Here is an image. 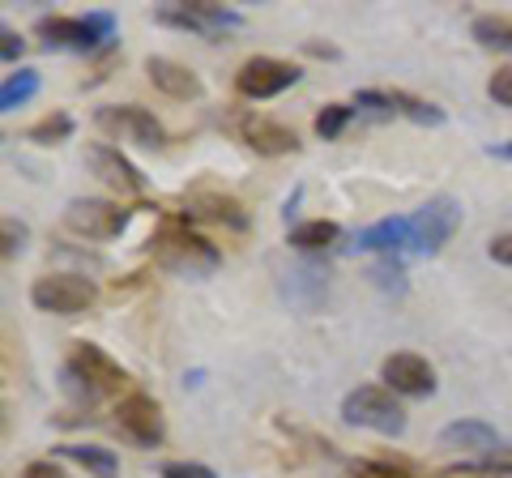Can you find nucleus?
Instances as JSON below:
<instances>
[{
    "instance_id": "nucleus-1",
    "label": "nucleus",
    "mask_w": 512,
    "mask_h": 478,
    "mask_svg": "<svg viewBox=\"0 0 512 478\" xmlns=\"http://www.w3.org/2000/svg\"><path fill=\"white\" fill-rule=\"evenodd\" d=\"M150 252L167 274H180V278H210L222 265V252L210 239L180 227V222H163V227L150 235Z\"/></svg>"
},
{
    "instance_id": "nucleus-2",
    "label": "nucleus",
    "mask_w": 512,
    "mask_h": 478,
    "mask_svg": "<svg viewBox=\"0 0 512 478\" xmlns=\"http://www.w3.org/2000/svg\"><path fill=\"white\" fill-rule=\"evenodd\" d=\"M64 385H69L73 393H82L90 402V397L120 393L128 385V372L107 355V350L90 346V342H77L69 350V359H64Z\"/></svg>"
},
{
    "instance_id": "nucleus-3",
    "label": "nucleus",
    "mask_w": 512,
    "mask_h": 478,
    "mask_svg": "<svg viewBox=\"0 0 512 478\" xmlns=\"http://www.w3.org/2000/svg\"><path fill=\"white\" fill-rule=\"evenodd\" d=\"M342 423L350 427H367L380 436H402L406 432V410L397 402L393 389L384 385H359L342 397Z\"/></svg>"
},
{
    "instance_id": "nucleus-4",
    "label": "nucleus",
    "mask_w": 512,
    "mask_h": 478,
    "mask_svg": "<svg viewBox=\"0 0 512 478\" xmlns=\"http://www.w3.org/2000/svg\"><path fill=\"white\" fill-rule=\"evenodd\" d=\"M39 39L56 52H99L103 43L116 39V18L107 9H94L86 18H43Z\"/></svg>"
},
{
    "instance_id": "nucleus-5",
    "label": "nucleus",
    "mask_w": 512,
    "mask_h": 478,
    "mask_svg": "<svg viewBox=\"0 0 512 478\" xmlns=\"http://www.w3.org/2000/svg\"><path fill=\"white\" fill-rule=\"evenodd\" d=\"M410 227H414V252H419V257H436L461 227V201L431 197L427 205H419V210L410 214Z\"/></svg>"
},
{
    "instance_id": "nucleus-6",
    "label": "nucleus",
    "mask_w": 512,
    "mask_h": 478,
    "mask_svg": "<svg viewBox=\"0 0 512 478\" xmlns=\"http://www.w3.org/2000/svg\"><path fill=\"white\" fill-rule=\"evenodd\" d=\"M99 291H94V282L82 278V274H47L30 286V304L39 312H52V316H77L86 312Z\"/></svg>"
},
{
    "instance_id": "nucleus-7",
    "label": "nucleus",
    "mask_w": 512,
    "mask_h": 478,
    "mask_svg": "<svg viewBox=\"0 0 512 478\" xmlns=\"http://www.w3.org/2000/svg\"><path fill=\"white\" fill-rule=\"evenodd\" d=\"M64 227L82 239H116L128 227V210L99 197H77L64 205Z\"/></svg>"
},
{
    "instance_id": "nucleus-8",
    "label": "nucleus",
    "mask_w": 512,
    "mask_h": 478,
    "mask_svg": "<svg viewBox=\"0 0 512 478\" xmlns=\"http://www.w3.org/2000/svg\"><path fill=\"white\" fill-rule=\"evenodd\" d=\"M158 26H175V30H192V35H218V30H235L244 26L235 9L210 5V0H188V5H163L154 13Z\"/></svg>"
},
{
    "instance_id": "nucleus-9",
    "label": "nucleus",
    "mask_w": 512,
    "mask_h": 478,
    "mask_svg": "<svg viewBox=\"0 0 512 478\" xmlns=\"http://www.w3.org/2000/svg\"><path fill=\"white\" fill-rule=\"evenodd\" d=\"M299 82V69L286 65V60H274V56H256V60H244L235 73V90L244 99H278L282 90H291Z\"/></svg>"
},
{
    "instance_id": "nucleus-10",
    "label": "nucleus",
    "mask_w": 512,
    "mask_h": 478,
    "mask_svg": "<svg viewBox=\"0 0 512 478\" xmlns=\"http://www.w3.org/2000/svg\"><path fill=\"white\" fill-rule=\"evenodd\" d=\"M116 427L137 449H158V444H163V410H158V402L146 393H128L116 406Z\"/></svg>"
},
{
    "instance_id": "nucleus-11",
    "label": "nucleus",
    "mask_w": 512,
    "mask_h": 478,
    "mask_svg": "<svg viewBox=\"0 0 512 478\" xmlns=\"http://www.w3.org/2000/svg\"><path fill=\"white\" fill-rule=\"evenodd\" d=\"M231 129H235V137L244 141L248 150L265 154V158H278V154H295V150H299L295 129H286V124L269 120V116H256V111H244V116H235Z\"/></svg>"
},
{
    "instance_id": "nucleus-12",
    "label": "nucleus",
    "mask_w": 512,
    "mask_h": 478,
    "mask_svg": "<svg viewBox=\"0 0 512 478\" xmlns=\"http://www.w3.org/2000/svg\"><path fill=\"white\" fill-rule=\"evenodd\" d=\"M384 389H393L397 397H431L436 393V368L423 355H410V350H397L380 363Z\"/></svg>"
},
{
    "instance_id": "nucleus-13",
    "label": "nucleus",
    "mask_w": 512,
    "mask_h": 478,
    "mask_svg": "<svg viewBox=\"0 0 512 478\" xmlns=\"http://www.w3.org/2000/svg\"><path fill=\"white\" fill-rule=\"evenodd\" d=\"M99 129L120 137V141H133V146H146V150H158L163 146V124H158L146 107H103L99 111Z\"/></svg>"
},
{
    "instance_id": "nucleus-14",
    "label": "nucleus",
    "mask_w": 512,
    "mask_h": 478,
    "mask_svg": "<svg viewBox=\"0 0 512 478\" xmlns=\"http://www.w3.org/2000/svg\"><path fill=\"white\" fill-rule=\"evenodd\" d=\"M90 167H94V175H99L107 188H116V193H124V197L146 193V175L137 171V163H128V158L120 154V146H107V141H99V146L90 150Z\"/></svg>"
},
{
    "instance_id": "nucleus-15",
    "label": "nucleus",
    "mask_w": 512,
    "mask_h": 478,
    "mask_svg": "<svg viewBox=\"0 0 512 478\" xmlns=\"http://www.w3.org/2000/svg\"><path fill=\"white\" fill-rule=\"evenodd\" d=\"M355 244H359V252L402 257V252H414V227H410V218H380L355 235Z\"/></svg>"
},
{
    "instance_id": "nucleus-16",
    "label": "nucleus",
    "mask_w": 512,
    "mask_h": 478,
    "mask_svg": "<svg viewBox=\"0 0 512 478\" xmlns=\"http://www.w3.org/2000/svg\"><path fill=\"white\" fill-rule=\"evenodd\" d=\"M440 444H444V449H457V453L491 457V453L504 449V436L495 432L491 423H483V419H457V423H448L440 432Z\"/></svg>"
},
{
    "instance_id": "nucleus-17",
    "label": "nucleus",
    "mask_w": 512,
    "mask_h": 478,
    "mask_svg": "<svg viewBox=\"0 0 512 478\" xmlns=\"http://www.w3.org/2000/svg\"><path fill=\"white\" fill-rule=\"evenodd\" d=\"M146 73H150L154 90H163L167 99H175V103H192V99H201V90H205L197 73L184 69L180 60H167V56H150Z\"/></svg>"
},
{
    "instance_id": "nucleus-18",
    "label": "nucleus",
    "mask_w": 512,
    "mask_h": 478,
    "mask_svg": "<svg viewBox=\"0 0 512 478\" xmlns=\"http://www.w3.org/2000/svg\"><path fill=\"white\" fill-rule=\"evenodd\" d=\"M342 239V227L329 218H312V222H299V227H291V235H286V244H291L295 252H329L333 244Z\"/></svg>"
},
{
    "instance_id": "nucleus-19",
    "label": "nucleus",
    "mask_w": 512,
    "mask_h": 478,
    "mask_svg": "<svg viewBox=\"0 0 512 478\" xmlns=\"http://www.w3.org/2000/svg\"><path fill=\"white\" fill-rule=\"evenodd\" d=\"M56 453H60V457H69V461H77V466L90 470L94 478H116V474H120L116 453H111V449H99V444H60Z\"/></svg>"
},
{
    "instance_id": "nucleus-20",
    "label": "nucleus",
    "mask_w": 512,
    "mask_h": 478,
    "mask_svg": "<svg viewBox=\"0 0 512 478\" xmlns=\"http://www.w3.org/2000/svg\"><path fill=\"white\" fill-rule=\"evenodd\" d=\"M192 214L205 218V222H218V227H231V231H248L244 205L231 201V197H197L192 201Z\"/></svg>"
},
{
    "instance_id": "nucleus-21",
    "label": "nucleus",
    "mask_w": 512,
    "mask_h": 478,
    "mask_svg": "<svg viewBox=\"0 0 512 478\" xmlns=\"http://www.w3.org/2000/svg\"><path fill=\"white\" fill-rule=\"evenodd\" d=\"M470 35L495 52H512V13H483V18H474Z\"/></svg>"
},
{
    "instance_id": "nucleus-22",
    "label": "nucleus",
    "mask_w": 512,
    "mask_h": 478,
    "mask_svg": "<svg viewBox=\"0 0 512 478\" xmlns=\"http://www.w3.org/2000/svg\"><path fill=\"white\" fill-rule=\"evenodd\" d=\"M39 86H43V77H39L35 69L9 73V77H5V86H0V111H18V107H26V103L39 94Z\"/></svg>"
},
{
    "instance_id": "nucleus-23",
    "label": "nucleus",
    "mask_w": 512,
    "mask_h": 478,
    "mask_svg": "<svg viewBox=\"0 0 512 478\" xmlns=\"http://www.w3.org/2000/svg\"><path fill=\"white\" fill-rule=\"evenodd\" d=\"M389 99H393V111H397V116H406V120H414V124H427V129H440V124H444V111H440L436 103L419 99V94L389 90Z\"/></svg>"
},
{
    "instance_id": "nucleus-24",
    "label": "nucleus",
    "mask_w": 512,
    "mask_h": 478,
    "mask_svg": "<svg viewBox=\"0 0 512 478\" xmlns=\"http://www.w3.org/2000/svg\"><path fill=\"white\" fill-rule=\"evenodd\" d=\"M69 137H73L69 111H52V116H43L26 129V141H35V146H60V141H69Z\"/></svg>"
},
{
    "instance_id": "nucleus-25",
    "label": "nucleus",
    "mask_w": 512,
    "mask_h": 478,
    "mask_svg": "<svg viewBox=\"0 0 512 478\" xmlns=\"http://www.w3.org/2000/svg\"><path fill=\"white\" fill-rule=\"evenodd\" d=\"M355 116H359L355 103H329V107L316 116V137H325V141L342 137V133H346V124L355 120Z\"/></svg>"
},
{
    "instance_id": "nucleus-26",
    "label": "nucleus",
    "mask_w": 512,
    "mask_h": 478,
    "mask_svg": "<svg viewBox=\"0 0 512 478\" xmlns=\"http://www.w3.org/2000/svg\"><path fill=\"white\" fill-rule=\"evenodd\" d=\"M367 278H372L384 295H406V269L397 257H380L372 269H367Z\"/></svg>"
},
{
    "instance_id": "nucleus-27",
    "label": "nucleus",
    "mask_w": 512,
    "mask_h": 478,
    "mask_svg": "<svg viewBox=\"0 0 512 478\" xmlns=\"http://www.w3.org/2000/svg\"><path fill=\"white\" fill-rule=\"evenodd\" d=\"M355 111H359V116H376V120L397 116V111H393V99H389L384 90H359V94H355Z\"/></svg>"
},
{
    "instance_id": "nucleus-28",
    "label": "nucleus",
    "mask_w": 512,
    "mask_h": 478,
    "mask_svg": "<svg viewBox=\"0 0 512 478\" xmlns=\"http://www.w3.org/2000/svg\"><path fill=\"white\" fill-rule=\"evenodd\" d=\"M487 94H491V103H495V107H512V65H504V69H495V73H491Z\"/></svg>"
},
{
    "instance_id": "nucleus-29",
    "label": "nucleus",
    "mask_w": 512,
    "mask_h": 478,
    "mask_svg": "<svg viewBox=\"0 0 512 478\" xmlns=\"http://www.w3.org/2000/svg\"><path fill=\"white\" fill-rule=\"evenodd\" d=\"M350 478H410L402 466H393V461H359Z\"/></svg>"
},
{
    "instance_id": "nucleus-30",
    "label": "nucleus",
    "mask_w": 512,
    "mask_h": 478,
    "mask_svg": "<svg viewBox=\"0 0 512 478\" xmlns=\"http://www.w3.org/2000/svg\"><path fill=\"white\" fill-rule=\"evenodd\" d=\"M163 478H214L210 466H197V461H167Z\"/></svg>"
},
{
    "instance_id": "nucleus-31",
    "label": "nucleus",
    "mask_w": 512,
    "mask_h": 478,
    "mask_svg": "<svg viewBox=\"0 0 512 478\" xmlns=\"http://www.w3.org/2000/svg\"><path fill=\"white\" fill-rule=\"evenodd\" d=\"M26 52V43H22V35H18V30H0V56H5V65H13V60H18Z\"/></svg>"
},
{
    "instance_id": "nucleus-32",
    "label": "nucleus",
    "mask_w": 512,
    "mask_h": 478,
    "mask_svg": "<svg viewBox=\"0 0 512 478\" xmlns=\"http://www.w3.org/2000/svg\"><path fill=\"white\" fill-rule=\"evenodd\" d=\"M22 239H26V227H22V222L5 218V257H18V252H22Z\"/></svg>"
},
{
    "instance_id": "nucleus-33",
    "label": "nucleus",
    "mask_w": 512,
    "mask_h": 478,
    "mask_svg": "<svg viewBox=\"0 0 512 478\" xmlns=\"http://www.w3.org/2000/svg\"><path fill=\"white\" fill-rule=\"evenodd\" d=\"M487 257H491V261H500V265H512V231L491 239V244H487Z\"/></svg>"
},
{
    "instance_id": "nucleus-34",
    "label": "nucleus",
    "mask_w": 512,
    "mask_h": 478,
    "mask_svg": "<svg viewBox=\"0 0 512 478\" xmlns=\"http://www.w3.org/2000/svg\"><path fill=\"white\" fill-rule=\"evenodd\" d=\"M18 478H69V474H64L56 461H30V466H26Z\"/></svg>"
},
{
    "instance_id": "nucleus-35",
    "label": "nucleus",
    "mask_w": 512,
    "mask_h": 478,
    "mask_svg": "<svg viewBox=\"0 0 512 478\" xmlns=\"http://www.w3.org/2000/svg\"><path fill=\"white\" fill-rule=\"evenodd\" d=\"M487 158H504V163H512V141H495V146H487Z\"/></svg>"
},
{
    "instance_id": "nucleus-36",
    "label": "nucleus",
    "mask_w": 512,
    "mask_h": 478,
    "mask_svg": "<svg viewBox=\"0 0 512 478\" xmlns=\"http://www.w3.org/2000/svg\"><path fill=\"white\" fill-rule=\"evenodd\" d=\"M308 52H312V56H329V60H333V56H338V47H329V43H308Z\"/></svg>"
}]
</instances>
